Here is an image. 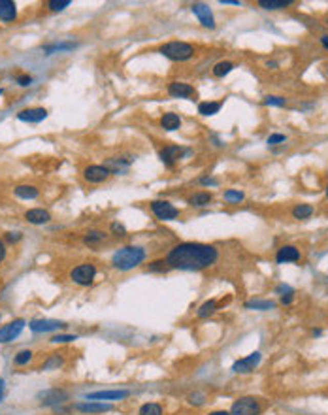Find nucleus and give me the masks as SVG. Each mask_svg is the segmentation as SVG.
Segmentation results:
<instances>
[{
  "label": "nucleus",
  "mask_w": 328,
  "mask_h": 415,
  "mask_svg": "<svg viewBox=\"0 0 328 415\" xmlns=\"http://www.w3.org/2000/svg\"><path fill=\"white\" fill-rule=\"evenodd\" d=\"M276 261L279 264H285V263H298L300 261V249L294 246H283L277 249V255H276Z\"/></svg>",
  "instance_id": "nucleus-18"
},
{
  "label": "nucleus",
  "mask_w": 328,
  "mask_h": 415,
  "mask_svg": "<svg viewBox=\"0 0 328 415\" xmlns=\"http://www.w3.org/2000/svg\"><path fill=\"white\" fill-rule=\"evenodd\" d=\"M285 142H287L285 134H272L268 138V146H277V144H285Z\"/></svg>",
  "instance_id": "nucleus-41"
},
{
  "label": "nucleus",
  "mask_w": 328,
  "mask_h": 415,
  "mask_svg": "<svg viewBox=\"0 0 328 415\" xmlns=\"http://www.w3.org/2000/svg\"><path fill=\"white\" fill-rule=\"evenodd\" d=\"M4 392H6V385H4V380L0 378V402H2V398H4Z\"/></svg>",
  "instance_id": "nucleus-48"
},
{
  "label": "nucleus",
  "mask_w": 328,
  "mask_h": 415,
  "mask_svg": "<svg viewBox=\"0 0 328 415\" xmlns=\"http://www.w3.org/2000/svg\"><path fill=\"white\" fill-rule=\"evenodd\" d=\"M234 68H236L234 63H230V61H221V63H217V65L213 66V76L224 77V76H229Z\"/></svg>",
  "instance_id": "nucleus-27"
},
{
  "label": "nucleus",
  "mask_w": 328,
  "mask_h": 415,
  "mask_svg": "<svg viewBox=\"0 0 328 415\" xmlns=\"http://www.w3.org/2000/svg\"><path fill=\"white\" fill-rule=\"evenodd\" d=\"M321 44H322V46H324V47H326V49H328V34L321 36Z\"/></svg>",
  "instance_id": "nucleus-50"
},
{
  "label": "nucleus",
  "mask_w": 328,
  "mask_h": 415,
  "mask_svg": "<svg viewBox=\"0 0 328 415\" xmlns=\"http://www.w3.org/2000/svg\"><path fill=\"white\" fill-rule=\"evenodd\" d=\"M96 278V266L93 263H83V264H77L74 268L70 270V280L76 283V285H81V287H87L91 285Z\"/></svg>",
  "instance_id": "nucleus-6"
},
{
  "label": "nucleus",
  "mask_w": 328,
  "mask_h": 415,
  "mask_svg": "<svg viewBox=\"0 0 328 415\" xmlns=\"http://www.w3.org/2000/svg\"><path fill=\"white\" fill-rule=\"evenodd\" d=\"M32 357H34V353L30 349H23L19 351L17 355L13 357V363H15V366H25V364H29L30 361H32Z\"/></svg>",
  "instance_id": "nucleus-35"
},
{
  "label": "nucleus",
  "mask_w": 328,
  "mask_h": 415,
  "mask_svg": "<svg viewBox=\"0 0 328 415\" xmlns=\"http://www.w3.org/2000/svg\"><path fill=\"white\" fill-rule=\"evenodd\" d=\"M321 334H322L321 328H315V330H313V336H321Z\"/></svg>",
  "instance_id": "nucleus-52"
},
{
  "label": "nucleus",
  "mask_w": 328,
  "mask_h": 415,
  "mask_svg": "<svg viewBox=\"0 0 328 415\" xmlns=\"http://www.w3.org/2000/svg\"><path fill=\"white\" fill-rule=\"evenodd\" d=\"M210 415H230V411H223V409H221V411H211Z\"/></svg>",
  "instance_id": "nucleus-51"
},
{
  "label": "nucleus",
  "mask_w": 328,
  "mask_h": 415,
  "mask_svg": "<svg viewBox=\"0 0 328 415\" xmlns=\"http://www.w3.org/2000/svg\"><path fill=\"white\" fill-rule=\"evenodd\" d=\"M17 17V6H15V2L12 0H0V19L2 21H15Z\"/></svg>",
  "instance_id": "nucleus-21"
},
{
  "label": "nucleus",
  "mask_w": 328,
  "mask_h": 415,
  "mask_svg": "<svg viewBox=\"0 0 328 415\" xmlns=\"http://www.w3.org/2000/svg\"><path fill=\"white\" fill-rule=\"evenodd\" d=\"M217 310H219V304H217V300H208V302H204V304L198 308L196 315H198L200 319H206V317L213 315Z\"/></svg>",
  "instance_id": "nucleus-29"
},
{
  "label": "nucleus",
  "mask_w": 328,
  "mask_h": 415,
  "mask_svg": "<svg viewBox=\"0 0 328 415\" xmlns=\"http://www.w3.org/2000/svg\"><path fill=\"white\" fill-rule=\"evenodd\" d=\"M168 94L174 96V98L194 100L196 91H194L193 85H189V83H185V82H170V85H168Z\"/></svg>",
  "instance_id": "nucleus-12"
},
{
  "label": "nucleus",
  "mask_w": 328,
  "mask_h": 415,
  "mask_svg": "<svg viewBox=\"0 0 328 415\" xmlns=\"http://www.w3.org/2000/svg\"><path fill=\"white\" fill-rule=\"evenodd\" d=\"M326 199H328V187H326Z\"/></svg>",
  "instance_id": "nucleus-55"
},
{
  "label": "nucleus",
  "mask_w": 328,
  "mask_h": 415,
  "mask_svg": "<svg viewBox=\"0 0 328 415\" xmlns=\"http://www.w3.org/2000/svg\"><path fill=\"white\" fill-rule=\"evenodd\" d=\"M266 66H268V68H276V63H274V61H272V63H266Z\"/></svg>",
  "instance_id": "nucleus-53"
},
{
  "label": "nucleus",
  "mask_w": 328,
  "mask_h": 415,
  "mask_svg": "<svg viewBox=\"0 0 328 415\" xmlns=\"http://www.w3.org/2000/svg\"><path fill=\"white\" fill-rule=\"evenodd\" d=\"M262 413V404L258 402L255 397H241L238 398L232 408L230 415H260Z\"/></svg>",
  "instance_id": "nucleus-5"
},
{
  "label": "nucleus",
  "mask_w": 328,
  "mask_h": 415,
  "mask_svg": "<svg viewBox=\"0 0 328 415\" xmlns=\"http://www.w3.org/2000/svg\"><path fill=\"white\" fill-rule=\"evenodd\" d=\"M6 238H8V240H10V242H19V240H21V238H23V234H21V232H8V234H6Z\"/></svg>",
  "instance_id": "nucleus-46"
},
{
  "label": "nucleus",
  "mask_w": 328,
  "mask_h": 415,
  "mask_svg": "<svg viewBox=\"0 0 328 415\" xmlns=\"http://www.w3.org/2000/svg\"><path fill=\"white\" fill-rule=\"evenodd\" d=\"M74 409L83 411V413H106V411H112L113 406L106 402H98V400H87V402L74 404Z\"/></svg>",
  "instance_id": "nucleus-14"
},
{
  "label": "nucleus",
  "mask_w": 328,
  "mask_h": 415,
  "mask_svg": "<svg viewBox=\"0 0 328 415\" xmlns=\"http://www.w3.org/2000/svg\"><path fill=\"white\" fill-rule=\"evenodd\" d=\"M160 53L174 63H185V61H191L194 57V46L181 40H172L160 47Z\"/></svg>",
  "instance_id": "nucleus-3"
},
{
  "label": "nucleus",
  "mask_w": 328,
  "mask_h": 415,
  "mask_svg": "<svg viewBox=\"0 0 328 415\" xmlns=\"http://www.w3.org/2000/svg\"><path fill=\"white\" fill-rule=\"evenodd\" d=\"M83 180L87 183H93V185H98V183H104L110 180V175H112V172L106 168L104 164H89V166H85L81 172Z\"/></svg>",
  "instance_id": "nucleus-7"
},
{
  "label": "nucleus",
  "mask_w": 328,
  "mask_h": 415,
  "mask_svg": "<svg viewBox=\"0 0 328 415\" xmlns=\"http://www.w3.org/2000/svg\"><path fill=\"white\" fill-rule=\"evenodd\" d=\"M63 364H65V359L60 357L59 353H53V355L47 357L46 363L42 364V370H46V372H49V370H59Z\"/></svg>",
  "instance_id": "nucleus-30"
},
{
  "label": "nucleus",
  "mask_w": 328,
  "mask_h": 415,
  "mask_svg": "<svg viewBox=\"0 0 328 415\" xmlns=\"http://www.w3.org/2000/svg\"><path fill=\"white\" fill-rule=\"evenodd\" d=\"M110 230H112V232L115 234V236H121V238H123V236H127V228H125L123 225H121V223H112V227H110Z\"/></svg>",
  "instance_id": "nucleus-42"
},
{
  "label": "nucleus",
  "mask_w": 328,
  "mask_h": 415,
  "mask_svg": "<svg viewBox=\"0 0 328 415\" xmlns=\"http://www.w3.org/2000/svg\"><path fill=\"white\" fill-rule=\"evenodd\" d=\"M72 4V0H51V2H47V8L51 10V12H63L66 8Z\"/></svg>",
  "instance_id": "nucleus-36"
},
{
  "label": "nucleus",
  "mask_w": 328,
  "mask_h": 415,
  "mask_svg": "<svg viewBox=\"0 0 328 415\" xmlns=\"http://www.w3.org/2000/svg\"><path fill=\"white\" fill-rule=\"evenodd\" d=\"M221 4H232V6H240V0H221Z\"/></svg>",
  "instance_id": "nucleus-49"
},
{
  "label": "nucleus",
  "mask_w": 328,
  "mask_h": 415,
  "mask_svg": "<svg viewBox=\"0 0 328 415\" xmlns=\"http://www.w3.org/2000/svg\"><path fill=\"white\" fill-rule=\"evenodd\" d=\"M149 208H151V213L157 217L158 221H176L177 217L181 215V211L168 200H153Z\"/></svg>",
  "instance_id": "nucleus-4"
},
{
  "label": "nucleus",
  "mask_w": 328,
  "mask_h": 415,
  "mask_svg": "<svg viewBox=\"0 0 328 415\" xmlns=\"http://www.w3.org/2000/svg\"><path fill=\"white\" fill-rule=\"evenodd\" d=\"M46 117H47L46 108H27V110H21L17 113V119L23 121V123H42Z\"/></svg>",
  "instance_id": "nucleus-16"
},
{
  "label": "nucleus",
  "mask_w": 328,
  "mask_h": 415,
  "mask_svg": "<svg viewBox=\"0 0 328 415\" xmlns=\"http://www.w3.org/2000/svg\"><path fill=\"white\" fill-rule=\"evenodd\" d=\"M2 94H4V89H0V96H2Z\"/></svg>",
  "instance_id": "nucleus-54"
},
{
  "label": "nucleus",
  "mask_w": 328,
  "mask_h": 415,
  "mask_svg": "<svg viewBox=\"0 0 328 415\" xmlns=\"http://www.w3.org/2000/svg\"><path fill=\"white\" fill-rule=\"evenodd\" d=\"M138 413L140 415H164V409H162V406L157 402H147L141 406Z\"/></svg>",
  "instance_id": "nucleus-32"
},
{
  "label": "nucleus",
  "mask_w": 328,
  "mask_h": 415,
  "mask_svg": "<svg viewBox=\"0 0 328 415\" xmlns=\"http://www.w3.org/2000/svg\"><path fill=\"white\" fill-rule=\"evenodd\" d=\"M42 398H47V400H44V404H59V402H65L66 398H68V394L63 391H47L42 394Z\"/></svg>",
  "instance_id": "nucleus-31"
},
{
  "label": "nucleus",
  "mask_w": 328,
  "mask_h": 415,
  "mask_svg": "<svg viewBox=\"0 0 328 415\" xmlns=\"http://www.w3.org/2000/svg\"><path fill=\"white\" fill-rule=\"evenodd\" d=\"M189 153L187 149H183L181 146H164L160 151H158V159L162 161V164L166 168H174L179 161L183 159V155Z\"/></svg>",
  "instance_id": "nucleus-8"
},
{
  "label": "nucleus",
  "mask_w": 328,
  "mask_h": 415,
  "mask_svg": "<svg viewBox=\"0 0 328 415\" xmlns=\"http://www.w3.org/2000/svg\"><path fill=\"white\" fill-rule=\"evenodd\" d=\"M260 361H262L260 351H255V353H251V355H247V357L236 361V363L232 364V372H234V374H251L253 370L260 364Z\"/></svg>",
  "instance_id": "nucleus-10"
},
{
  "label": "nucleus",
  "mask_w": 328,
  "mask_h": 415,
  "mask_svg": "<svg viewBox=\"0 0 328 415\" xmlns=\"http://www.w3.org/2000/svg\"><path fill=\"white\" fill-rule=\"evenodd\" d=\"M245 308L247 310L268 311V310H274V308H276V302H272V300H262V299H253V300H247Z\"/></svg>",
  "instance_id": "nucleus-25"
},
{
  "label": "nucleus",
  "mask_w": 328,
  "mask_h": 415,
  "mask_svg": "<svg viewBox=\"0 0 328 415\" xmlns=\"http://www.w3.org/2000/svg\"><path fill=\"white\" fill-rule=\"evenodd\" d=\"M106 240V232H102V230H91V232L85 234V238H83V242L87 244V246H96V244H100V242Z\"/></svg>",
  "instance_id": "nucleus-33"
},
{
  "label": "nucleus",
  "mask_w": 328,
  "mask_h": 415,
  "mask_svg": "<svg viewBox=\"0 0 328 415\" xmlns=\"http://www.w3.org/2000/svg\"><path fill=\"white\" fill-rule=\"evenodd\" d=\"M147 259L146 247L141 246H125L113 253L112 266L119 272H130V270L138 268L140 264Z\"/></svg>",
  "instance_id": "nucleus-2"
},
{
  "label": "nucleus",
  "mask_w": 328,
  "mask_h": 415,
  "mask_svg": "<svg viewBox=\"0 0 328 415\" xmlns=\"http://www.w3.org/2000/svg\"><path fill=\"white\" fill-rule=\"evenodd\" d=\"M206 402V394L202 392H193V394H189V404H193V406H202Z\"/></svg>",
  "instance_id": "nucleus-40"
},
{
  "label": "nucleus",
  "mask_w": 328,
  "mask_h": 415,
  "mask_svg": "<svg viewBox=\"0 0 328 415\" xmlns=\"http://www.w3.org/2000/svg\"><path fill=\"white\" fill-rule=\"evenodd\" d=\"M25 325H27L25 319H13L8 325L0 327V344H10L15 338H19L25 330Z\"/></svg>",
  "instance_id": "nucleus-9"
},
{
  "label": "nucleus",
  "mask_w": 328,
  "mask_h": 415,
  "mask_svg": "<svg viewBox=\"0 0 328 415\" xmlns=\"http://www.w3.org/2000/svg\"><path fill=\"white\" fill-rule=\"evenodd\" d=\"M311 215H313V206L311 204H298L293 210V217L298 219V221H305V219H310Z\"/></svg>",
  "instance_id": "nucleus-28"
},
{
  "label": "nucleus",
  "mask_w": 328,
  "mask_h": 415,
  "mask_svg": "<svg viewBox=\"0 0 328 415\" xmlns=\"http://www.w3.org/2000/svg\"><path fill=\"white\" fill-rule=\"evenodd\" d=\"M181 117L177 115V113H174V111H168V113H164L162 117H160V127H162L164 130H177L181 129Z\"/></svg>",
  "instance_id": "nucleus-22"
},
{
  "label": "nucleus",
  "mask_w": 328,
  "mask_h": 415,
  "mask_svg": "<svg viewBox=\"0 0 328 415\" xmlns=\"http://www.w3.org/2000/svg\"><path fill=\"white\" fill-rule=\"evenodd\" d=\"M213 202V194L208 193V191H198V193L191 194L187 199V204L193 206V208H206Z\"/></svg>",
  "instance_id": "nucleus-20"
},
{
  "label": "nucleus",
  "mask_w": 328,
  "mask_h": 415,
  "mask_svg": "<svg viewBox=\"0 0 328 415\" xmlns=\"http://www.w3.org/2000/svg\"><path fill=\"white\" fill-rule=\"evenodd\" d=\"M191 10H193V13L198 17L200 25L202 27H206V29H215V19H213V13H211L210 6L208 4H204V2H194L193 6H191Z\"/></svg>",
  "instance_id": "nucleus-11"
},
{
  "label": "nucleus",
  "mask_w": 328,
  "mask_h": 415,
  "mask_svg": "<svg viewBox=\"0 0 328 415\" xmlns=\"http://www.w3.org/2000/svg\"><path fill=\"white\" fill-rule=\"evenodd\" d=\"M264 104H266V106H279V108H283V106L287 104V100L283 98V96H274V94H268V96L264 98Z\"/></svg>",
  "instance_id": "nucleus-38"
},
{
  "label": "nucleus",
  "mask_w": 328,
  "mask_h": 415,
  "mask_svg": "<svg viewBox=\"0 0 328 415\" xmlns=\"http://www.w3.org/2000/svg\"><path fill=\"white\" fill-rule=\"evenodd\" d=\"M224 202H229V204H240L241 200L245 199V194L238 191V189H229V191H224L223 194Z\"/></svg>",
  "instance_id": "nucleus-34"
},
{
  "label": "nucleus",
  "mask_w": 328,
  "mask_h": 415,
  "mask_svg": "<svg viewBox=\"0 0 328 415\" xmlns=\"http://www.w3.org/2000/svg\"><path fill=\"white\" fill-rule=\"evenodd\" d=\"M77 340L76 334H57L51 338V344H68V342H74Z\"/></svg>",
  "instance_id": "nucleus-37"
},
{
  "label": "nucleus",
  "mask_w": 328,
  "mask_h": 415,
  "mask_svg": "<svg viewBox=\"0 0 328 415\" xmlns=\"http://www.w3.org/2000/svg\"><path fill=\"white\" fill-rule=\"evenodd\" d=\"M6 253H8V249H6V244H4V242L0 240V264L4 263V259H6Z\"/></svg>",
  "instance_id": "nucleus-47"
},
{
  "label": "nucleus",
  "mask_w": 328,
  "mask_h": 415,
  "mask_svg": "<svg viewBox=\"0 0 328 415\" xmlns=\"http://www.w3.org/2000/svg\"><path fill=\"white\" fill-rule=\"evenodd\" d=\"M294 299V292H287V294H281V304L289 306Z\"/></svg>",
  "instance_id": "nucleus-45"
},
{
  "label": "nucleus",
  "mask_w": 328,
  "mask_h": 415,
  "mask_svg": "<svg viewBox=\"0 0 328 415\" xmlns=\"http://www.w3.org/2000/svg\"><path fill=\"white\" fill-rule=\"evenodd\" d=\"M15 82H17V85H21V87H29L30 83H32V77L30 76H17L15 77Z\"/></svg>",
  "instance_id": "nucleus-43"
},
{
  "label": "nucleus",
  "mask_w": 328,
  "mask_h": 415,
  "mask_svg": "<svg viewBox=\"0 0 328 415\" xmlns=\"http://www.w3.org/2000/svg\"><path fill=\"white\" fill-rule=\"evenodd\" d=\"M221 108H223V102H221V100H206V102H200L198 104V113L204 117H210V115L219 113Z\"/></svg>",
  "instance_id": "nucleus-23"
},
{
  "label": "nucleus",
  "mask_w": 328,
  "mask_h": 415,
  "mask_svg": "<svg viewBox=\"0 0 328 415\" xmlns=\"http://www.w3.org/2000/svg\"><path fill=\"white\" fill-rule=\"evenodd\" d=\"M13 194L21 200H34L38 199L40 191H38L36 185H17V187L13 189Z\"/></svg>",
  "instance_id": "nucleus-24"
},
{
  "label": "nucleus",
  "mask_w": 328,
  "mask_h": 415,
  "mask_svg": "<svg viewBox=\"0 0 328 415\" xmlns=\"http://www.w3.org/2000/svg\"><path fill=\"white\" fill-rule=\"evenodd\" d=\"M164 270H168V266H166V261H153V263H149V266H147V272H164Z\"/></svg>",
  "instance_id": "nucleus-39"
},
{
  "label": "nucleus",
  "mask_w": 328,
  "mask_h": 415,
  "mask_svg": "<svg viewBox=\"0 0 328 415\" xmlns=\"http://www.w3.org/2000/svg\"><path fill=\"white\" fill-rule=\"evenodd\" d=\"M134 163V159L130 157V155H125V157H113V159H108L106 161V168L110 170L112 174H123V172H127V168H129L130 164Z\"/></svg>",
  "instance_id": "nucleus-17"
},
{
  "label": "nucleus",
  "mask_w": 328,
  "mask_h": 415,
  "mask_svg": "<svg viewBox=\"0 0 328 415\" xmlns=\"http://www.w3.org/2000/svg\"><path fill=\"white\" fill-rule=\"evenodd\" d=\"M130 394V391L127 389H115V391H94L89 392L87 400H98V402H104V400H123Z\"/></svg>",
  "instance_id": "nucleus-15"
},
{
  "label": "nucleus",
  "mask_w": 328,
  "mask_h": 415,
  "mask_svg": "<svg viewBox=\"0 0 328 415\" xmlns=\"http://www.w3.org/2000/svg\"><path fill=\"white\" fill-rule=\"evenodd\" d=\"M25 219L30 225H46V223L51 221V213L44 208H32V210L25 211Z\"/></svg>",
  "instance_id": "nucleus-19"
},
{
  "label": "nucleus",
  "mask_w": 328,
  "mask_h": 415,
  "mask_svg": "<svg viewBox=\"0 0 328 415\" xmlns=\"http://www.w3.org/2000/svg\"><path fill=\"white\" fill-rule=\"evenodd\" d=\"M258 6L262 10H285L293 6V0H258Z\"/></svg>",
  "instance_id": "nucleus-26"
},
{
  "label": "nucleus",
  "mask_w": 328,
  "mask_h": 415,
  "mask_svg": "<svg viewBox=\"0 0 328 415\" xmlns=\"http://www.w3.org/2000/svg\"><path fill=\"white\" fill-rule=\"evenodd\" d=\"M200 185H206V187H215V185H219V182H217L215 177H202V180H200Z\"/></svg>",
  "instance_id": "nucleus-44"
},
{
  "label": "nucleus",
  "mask_w": 328,
  "mask_h": 415,
  "mask_svg": "<svg viewBox=\"0 0 328 415\" xmlns=\"http://www.w3.org/2000/svg\"><path fill=\"white\" fill-rule=\"evenodd\" d=\"M29 328L34 334L53 332V330H60V328H65V323L55 321V319H34V321L29 323Z\"/></svg>",
  "instance_id": "nucleus-13"
},
{
  "label": "nucleus",
  "mask_w": 328,
  "mask_h": 415,
  "mask_svg": "<svg viewBox=\"0 0 328 415\" xmlns=\"http://www.w3.org/2000/svg\"><path fill=\"white\" fill-rule=\"evenodd\" d=\"M219 261V249L200 242H181L174 246L166 255V266L170 270L200 272L213 266Z\"/></svg>",
  "instance_id": "nucleus-1"
}]
</instances>
